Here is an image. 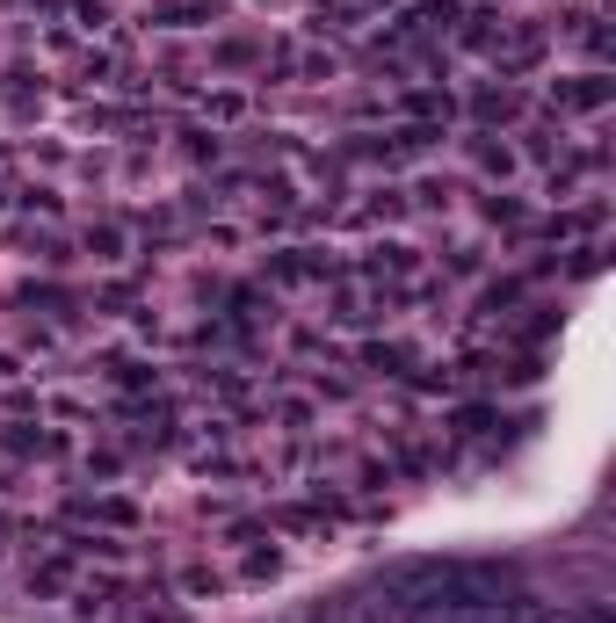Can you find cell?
<instances>
[{
	"label": "cell",
	"mask_w": 616,
	"mask_h": 623,
	"mask_svg": "<svg viewBox=\"0 0 616 623\" xmlns=\"http://www.w3.org/2000/svg\"><path fill=\"white\" fill-rule=\"evenodd\" d=\"M392 312H399V305H392L385 283H355V276L327 283V319H334V327H385Z\"/></svg>",
	"instance_id": "6da1fadb"
},
{
	"label": "cell",
	"mask_w": 616,
	"mask_h": 623,
	"mask_svg": "<svg viewBox=\"0 0 616 623\" xmlns=\"http://www.w3.org/2000/svg\"><path fill=\"white\" fill-rule=\"evenodd\" d=\"M442 131H428V123H399V131H363V139H349V160H370V167H406V160L436 153Z\"/></svg>",
	"instance_id": "7a4b0ae2"
},
{
	"label": "cell",
	"mask_w": 616,
	"mask_h": 623,
	"mask_svg": "<svg viewBox=\"0 0 616 623\" xmlns=\"http://www.w3.org/2000/svg\"><path fill=\"white\" fill-rule=\"evenodd\" d=\"M268 291H327L334 276H349L334 254H319V247H283V254H268Z\"/></svg>",
	"instance_id": "3957f363"
},
{
	"label": "cell",
	"mask_w": 616,
	"mask_h": 623,
	"mask_svg": "<svg viewBox=\"0 0 616 623\" xmlns=\"http://www.w3.org/2000/svg\"><path fill=\"white\" fill-rule=\"evenodd\" d=\"M609 102H616V80L602 66H587V73H573V80L551 87V109H559V117H602Z\"/></svg>",
	"instance_id": "277c9868"
},
{
	"label": "cell",
	"mask_w": 616,
	"mask_h": 623,
	"mask_svg": "<svg viewBox=\"0 0 616 623\" xmlns=\"http://www.w3.org/2000/svg\"><path fill=\"white\" fill-rule=\"evenodd\" d=\"M486 58H493V73H501V80H522V73L544 58V36H537V30H501Z\"/></svg>",
	"instance_id": "5b68a950"
},
{
	"label": "cell",
	"mask_w": 616,
	"mask_h": 623,
	"mask_svg": "<svg viewBox=\"0 0 616 623\" xmlns=\"http://www.w3.org/2000/svg\"><path fill=\"white\" fill-rule=\"evenodd\" d=\"M66 450V435L58 428H36V420H0V457H58Z\"/></svg>",
	"instance_id": "8992f818"
},
{
	"label": "cell",
	"mask_w": 616,
	"mask_h": 623,
	"mask_svg": "<svg viewBox=\"0 0 616 623\" xmlns=\"http://www.w3.org/2000/svg\"><path fill=\"white\" fill-rule=\"evenodd\" d=\"M276 80H334V52H312V44H276L268 52Z\"/></svg>",
	"instance_id": "52a82bcc"
},
{
	"label": "cell",
	"mask_w": 616,
	"mask_h": 623,
	"mask_svg": "<svg viewBox=\"0 0 616 623\" xmlns=\"http://www.w3.org/2000/svg\"><path fill=\"white\" fill-rule=\"evenodd\" d=\"M80 254H88L95 269H123V261H131V226H117V218L88 226V232H80Z\"/></svg>",
	"instance_id": "ba28073f"
},
{
	"label": "cell",
	"mask_w": 616,
	"mask_h": 623,
	"mask_svg": "<svg viewBox=\"0 0 616 623\" xmlns=\"http://www.w3.org/2000/svg\"><path fill=\"white\" fill-rule=\"evenodd\" d=\"M406 218V189H370L363 204H341V226H399Z\"/></svg>",
	"instance_id": "9c48e42d"
},
{
	"label": "cell",
	"mask_w": 616,
	"mask_h": 623,
	"mask_svg": "<svg viewBox=\"0 0 616 623\" xmlns=\"http://www.w3.org/2000/svg\"><path fill=\"white\" fill-rule=\"evenodd\" d=\"M399 117H406V123H428V131H442V123L458 117V95H450V87H414V95L399 102Z\"/></svg>",
	"instance_id": "30bf717a"
},
{
	"label": "cell",
	"mask_w": 616,
	"mask_h": 623,
	"mask_svg": "<svg viewBox=\"0 0 616 623\" xmlns=\"http://www.w3.org/2000/svg\"><path fill=\"white\" fill-rule=\"evenodd\" d=\"M559 36H573V44H581L595 66L609 58V15H602V8H581V15H565V22H559Z\"/></svg>",
	"instance_id": "8fae6325"
},
{
	"label": "cell",
	"mask_w": 616,
	"mask_h": 623,
	"mask_svg": "<svg viewBox=\"0 0 616 623\" xmlns=\"http://www.w3.org/2000/svg\"><path fill=\"white\" fill-rule=\"evenodd\" d=\"M501 30H508L501 15L472 8V15H458V22H450V44H458V52H493V36H501Z\"/></svg>",
	"instance_id": "7c38bea8"
},
{
	"label": "cell",
	"mask_w": 616,
	"mask_h": 623,
	"mask_svg": "<svg viewBox=\"0 0 616 623\" xmlns=\"http://www.w3.org/2000/svg\"><path fill=\"white\" fill-rule=\"evenodd\" d=\"M472 117H486V123H515L522 117V87H472Z\"/></svg>",
	"instance_id": "4fadbf2b"
},
{
	"label": "cell",
	"mask_w": 616,
	"mask_h": 623,
	"mask_svg": "<svg viewBox=\"0 0 616 623\" xmlns=\"http://www.w3.org/2000/svg\"><path fill=\"white\" fill-rule=\"evenodd\" d=\"M44 109V87L30 73H0V117H36Z\"/></svg>",
	"instance_id": "5bb4252c"
},
{
	"label": "cell",
	"mask_w": 616,
	"mask_h": 623,
	"mask_svg": "<svg viewBox=\"0 0 616 623\" xmlns=\"http://www.w3.org/2000/svg\"><path fill=\"white\" fill-rule=\"evenodd\" d=\"M109 384H117L123 398H153L160 392V370L139 363V356H123V363H109Z\"/></svg>",
	"instance_id": "9a60e30c"
},
{
	"label": "cell",
	"mask_w": 616,
	"mask_h": 623,
	"mask_svg": "<svg viewBox=\"0 0 616 623\" xmlns=\"http://www.w3.org/2000/svg\"><path fill=\"white\" fill-rule=\"evenodd\" d=\"M153 22L160 30H204V22H218V15H211V0H160Z\"/></svg>",
	"instance_id": "2e32d148"
},
{
	"label": "cell",
	"mask_w": 616,
	"mask_h": 623,
	"mask_svg": "<svg viewBox=\"0 0 616 623\" xmlns=\"http://www.w3.org/2000/svg\"><path fill=\"white\" fill-rule=\"evenodd\" d=\"M73 515H80V522H109V529H131V522H139V507H131V501H109V493H102V501L88 493V501H73Z\"/></svg>",
	"instance_id": "e0dca14e"
},
{
	"label": "cell",
	"mask_w": 616,
	"mask_h": 623,
	"mask_svg": "<svg viewBox=\"0 0 616 623\" xmlns=\"http://www.w3.org/2000/svg\"><path fill=\"white\" fill-rule=\"evenodd\" d=\"M370 370H385V378H414L421 356H414L406 341H370Z\"/></svg>",
	"instance_id": "ac0fdd59"
},
{
	"label": "cell",
	"mask_w": 616,
	"mask_h": 623,
	"mask_svg": "<svg viewBox=\"0 0 616 623\" xmlns=\"http://www.w3.org/2000/svg\"><path fill=\"white\" fill-rule=\"evenodd\" d=\"M246 109H254L246 87H211V95H204V117L211 123H246Z\"/></svg>",
	"instance_id": "d6986e66"
},
{
	"label": "cell",
	"mask_w": 616,
	"mask_h": 623,
	"mask_svg": "<svg viewBox=\"0 0 616 623\" xmlns=\"http://www.w3.org/2000/svg\"><path fill=\"white\" fill-rule=\"evenodd\" d=\"M472 160H479V174H501V182L522 167V153H515V145H501V139H472Z\"/></svg>",
	"instance_id": "ffe728a7"
},
{
	"label": "cell",
	"mask_w": 616,
	"mask_h": 623,
	"mask_svg": "<svg viewBox=\"0 0 616 623\" xmlns=\"http://www.w3.org/2000/svg\"><path fill=\"white\" fill-rule=\"evenodd\" d=\"M15 204H22V210H36V218H58V210H66L52 189H44V182H15Z\"/></svg>",
	"instance_id": "44dd1931"
},
{
	"label": "cell",
	"mask_w": 616,
	"mask_h": 623,
	"mask_svg": "<svg viewBox=\"0 0 616 623\" xmlns=\"http://www.w3.org/2000/svg\"><path fill=\"white\" fill-rule=\"evenodd\" d=\"M182 588H189L196 602H218V594H226V572H211V566H189V572H182Z\"/></svg>",
	"instance_id": "7402d4cb"
},
{
	"label": "cell",
	"mask_w": 616,
	"mask_h": 623,
	"mask_svg": "<svg viewBox=\"0 0 616 623\" xmlns=\"http://www.w3.org/2000/svg\"><path fill=\"white\" fill-rule=\"evenodd\" d=\"M363 0H319V30H355Z\"/></svg>",
	"instance_id": "603a6c76"
},
{
	"label": "cell",
	"mask_w": 616,
	"mask_h": 623,
	"mask_svg": "<svg viewBox=\"0 0 616 623\" xmlns=\"http://www.w3.org/2000/svg\"><path fill=\"white\" fill-rule=\"evenodd\" d=\"M189 160L196 167H218V160H226V139H218V131H189Z\"/></svg>",
	"instance_id": "cb8c5ba5"
},
{
	"label": "cell",
	"mask_w": 616,
	"mask_h": 623,
	"mask_svg": "<svg viewBox=\"0 0 616 623\" xmlns=\"http://www.w3.org/2000/svg\"><path fill=\"white\" fill-rule=\"evenodd\" d=\"M479 210H486L493 226H515V232L529 226V218H522V204H515V196H486V204H479Z\"/></svg>",
	"instance_id": "d4e9b609"
},
{
	"label": "cell",
	"mask_w": 616,
	"mask_h": 623,
	"mask_svg": "<svg viewBox=\"0 0 616 623\" xmlns=\"http://www.w3.org/2000/svg\"><path fill=\"white\" fill-rule=\"evenodd\" d=\"M218 66H232V73H240V66H254V58H262V52H254V44H246V36H226V44H218Z\"/></svg>",
	"instance_id": "484cf974"
},
{
	"label": "cell",
	"mask_w": 616,
	"mask_h": 623,
	"mask_svg": "<svg viewBox=\"0 0 616 623\" xmlns=\"http://www.w3.org/2000/svg\"><path fill=\"white\" fill-rule=\"evenodd\" d=\"M508 305H522V283H486V312H493V319H501V312H508Z\"/></svg>",
	"instance_id": "4316f807"
},
{
	"label": "cell",
	"mask_w": 616,
	"mask_h": 623,
	"mask_svg": "<svg viewBox=\"0 0 616 623\" xmlns=\"http://www.w3.org/2000/svg\"><path fill=\"white\" fill-rule=\"evenodd\" d=\"M139 623H189V616H182V609H167V594H139Z\"/></svg>",
	"instance_id": "83f0119b"
},
{
	"label": "cell",
	"mask_w": 616,
	"mask_h": 623,
	"mask_svg": "<svg viewBox=\"0 0 616 623\" xmlns=\"http://www.w3.org/2000/svg\"><path fill=\"white\" fill-rule=\"evenodd\" d=\"M493 428H501V420H493L486 406H464V414H458V435H493Z\"/></svg>",
	"instance_id": "f1b7e54d"
},
{
	"label": "cell",
	"mask_w": 616,
	"mask_h": 623,
	"mask_svg": "<svg viewBox=\"0 0 616 623\" xmlns=\"http://www.w3.org/2000/svg\"><path fill=\"white\" fill-rule=\"evenodd\" d=\"M88 471H95V479H117V471H123V450H88Z\"/></svg>",
	"instance_id": "f546056e"
},
{
	"label": "cell",
	"mask_w": 616,
	"mask_h": 623,
	"mask_svg": "<svg viewBox=\"0 0 616 623\" xmlns=\"http://www.w3.org/2000/svg\"><path fill=\"white\" fill-rule=\"evenodd\" d=\"M450 269H458V276H479V247H450Z\"/></svg>",
	"instance_id": "4dcf8cb0"
},
{
	"label": "cell",
	"mask_w": 616,
	"mask_h": 623,
	"mask_svg": "<svg viewBox=\"0 0 616 623\" xmlns=\"http://www.w3.org/2000/svg\"><path fill=\"white\" fill-rule=\"evenodd\" d=\"M8 204H15V182H8V174H0V210H8Z\"/></svg>",
	"instance_id": "1f68e13d"
}]
</instances>
